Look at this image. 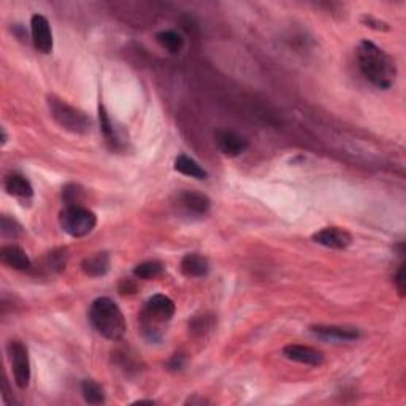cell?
<instances>
[{
	"mask_svg": "<svg viewBox=\"0 0 406 406\" xmlns=\"http://www.w3.org/2000/svg\"><path fill=\"white\" fill-rule=\"evenodd\" d=\"M31 33L33 47L42 54H49L53 51V32L49 21L43 15H33L31 19Z\"/></svg>",
	"mask_w": 406,
	"mask_h": 406,
	"instance_id": "52a82bcc",
	"label": "cell"
},
{
	"mask_svg": "<svg viewBox=\"0 0 406 406\" xmlns=\"http://www.w3.org/2000/svg\"><path fill=\"white\" fill-rule=\"evenodd\" d=\"M61 228L73 238L89 235L97 226L94 211L84 207H65L59 213Z\"/></svg>",
	"mask_w": 406,
	"mask_h": 406,
	"instance_id": "5b68a950",
	"label": "cell"
},
{
	"mask_svg": "<svg viewBox=\"0 0 406 406\" xmlns=\"http://www.w3.org/2000/svg\"><path fill=\"white\" fill-rule=\"evenodd\" d=\"M81 393L86 403L89 405H102L105 403V391L99 382L94 380H84L81 382Z\"/></svg>",
	"mask_w": 406,
	"mask_h": 406,
	"instance_id": "d6986e66",
	"label": "cell"
},
{
	"mask_svg": "<svg viewBox=\"0 0 406 406\" xmlns=\"http://www.w3.org/2000/svg\"><path fill=\"white\" fill-rule=\"evenodd\" d=\"M118 290L121 295H134L139 290V286H136L134 279H123L118 286Z\"/></svg>",
	"mask_w": 406,
	"mask_h": 406,
	"instance_id": "f1b7e54d",
	"label": "cell"
},
{
	"mask_svg": "<svg viewBox=\"0 0 406 406\" xmlns=\"http://www.w3.org/2000/svg\"><path fill=\"white\" fill-rule=\"evenodd\" d=\"M162 273H164V265L157 260L143 262V264H139L134 268V276L139 279H146V281L159 278Z\"/></svg>",
	"mask_w": 406,
	"mask_h": 406,
	"instance_id": "44dd1931",
	"label": "cell"
},
{
	"mask_svg": "<svg viewBox=\"0 0 406 406\" xmlns=\"http://www.w3.org/2000/svg\"><path fill=\"white\" fill-rule=\"evenodd\" d=\"M67 264V251L65 249H57L49 253L47 260H45V267L51 272H61L65 268Z\"/></svg>",
	"mask_w": 406,
	"mask_h": 406,
	"instance_id": "d4e9b609",
	"label": "cell"
},
{
	"mask_svg": "<svg viewBox=\"0 0 406 406\" xmlns=\"http://www.w3.org/2000/svg\"><path fill=\"white\" fill-rule=\"evenodd\" d=\"M8 354L16 386L19 389H26L31 382V360H29L26 345L18 340H11L8 343Z\"/></svg>",
	"mask_w": 406,
	"mask_h": 406,
	"instance_id": "8992f818",
	"label": "cell"
},
{
	"mask_svg": "<svg viewBox=\"0 0 406 406\" xmlns=\"http://www.w3.org/2000/svg\"><path fill=\"white\" fill-rule=\"evenodd\" d=\"M185 365H186V357L182 356V354H175V356H171L169 359V362L165 364V367H167V370L170 371H181L182 368H185Z\"/></svg>",
	"mask_w": 406,
	"mask_h": 406,
	"instance_id": "4316f807",
	"label": "cell"
},
{
	"mask_svg": "<svg viewBox=\"0 0 406 406\" xmlns=\"http://www.w3.org/2000/svg\"><path fill=\"white\" fill-rule=\"evenodd\" d=\"M175 170L180 171L181 175L191 176V178H196V180L208 178L207 170H205L197 161H194L192 157L186 156V154H181V156L175 159Z\"/></svg>",
	"mask_w": 406,
	"mask_h": 406,
	"instance_id": "e0dca14e",
	"label": "cell"
},
{
	"mask_svg": "<svg viewBox=\"0 0 406 406\" xmlns=\"http://www.w3.org/2000/svg\"><path fill=\"white\" fill-rule=\"evenodd\" d=\"M283 354L286 359L302 365H308V367H321L324 364V354L311 346L288 345L284 346Z\"/></svg>",
	"mask_w": 406,
	"mask_h": 406,
	"instance_id": "30bf717a",
	"label": "cell"
},
{
	"mask_svg": "<svg viewBox=\"0 0 406 406\" xmlns=\"http://www.w3.org/2000/svg\"><path fill=\"white\" fill-rule=\"evenodd\" d=\"M86 198L84 189L78 185H67L62 189V200H64L67 207H83Z\"/></svg>",
	"mask_w": 406,
	"mask_h": 406,
	"instance_id": "603a6c76",
	"label": "cell"
},
{
	"mask_svg": "<svg viewBox=\"0 0 406 406\" xmlns=\"http://www.w3.org/2000/svg\"><path fill=\"white\" fill-rule=\"evenodd\" d=\"M360 21H362L364 26H367L370 29H375V31H389L387 22L381 21L378 18H375V16H371V15H364L362 18H360Z\"/></svg>",
	"mask_w": 406,
	"mask_h": 406,
	"instance_id": "484cf974",
	"label": "cell"
},
{
	"mask_svg": "<svg viewBox=\"0 0 406 406\" xmlns=\"http://www.w3.org/2000/svg\"><path fill=\"white\" fill-rule=\"evenodd\" d=\"M216 318L211 314H200V316H194L189 322V331L194 336H205L214 329Z\"/></svg>",
	"mask_w": 406,
	"mask_h": 406,
	"instance_id": "7402d4cb",
	"label": "cell"
},
{
	"mask_svg": "<svg viewBox=\"0 0 406 406\" xmlns=\"http://www.w3.org/2000/svg\"><path fill=\"white\" fill-rule=\"evenodd\" d=\"M357 62L367 81L380 89H389L396 83V61L384 49L370 40H362L357 47Z\"/></svg>",
	"mask_w": 406,
	"mask_h": 406,
	"instance_id": "6da1fadb",
	"label": "cell"
},
{
	"mask_svg": "<svg viewBox=\"0 0 406 406\" xmlns=\"http://www.w3.org/2000/svg\"><path fill=\"white\" fill-rule=\"evenodd\" d=\"M176 306L175 302L167 295L157 294L153 295L150 300L145 303V308L140 314V325L141 334L145 335L146 340L159 341L162 336L161 327L164 324L171 321L175 316Z\"/></svg>",
	"mask_w": 406,
	"mask_h": 406,
	"instance_id": "3957f363",
	"label": "cell"
},
{
	"mask_svg": "<svg viewBox=\"0 0 406 406\" xmlns=\"http://www.w3.org/2000/svg\"><path fill=\"white\" fill-rule=\"evenodd\" d=\"M216 146L227 157H237L248 150L249 143L243 135H240L233 130H217L214 134Z\"/></svg>",
	"mask_w": 406,
	"mask_h": 406,
	"instance_id": "ba28073f",
	"label": "cell"
},
{
	"mask_svg": "<svg viewBox=\"0 0 406 406\" xmlns=\"http://www.w3.org/2000/svg\"><path fill=\"white\" fill-rule=\"evenodd\" d=\"M5 191L10 194L11 197L21 200L22 203H31V200L33 198V187L31 185V181L24 178L22 175H8L5 178Z\"/></svg>",
	"mask_w": 406,
	"mask_h": 406,
	"instance_id": "5bb4252c",
	"label": "cell"
},
{
	"mask_svg": "<svg viewBox=\"0 0 406 406\" xmlns=\"http://www.w3.org/2000/svg\"><path fill=\"white\" fill-rule=\"evenodd\" d=\"M0 231L5 238H18L22 233V226L13 217L3 214L0 217Z\"/></svg>",
	"mask_w": 406,
	"mask_h": 406,
	"instance_id": "cb8c5ba5",
	"label": "cell"
},
{
	"mask_svg": "<svg viewBox=\"0 0 406 406\" xmlns=\"http://www.w3.org/2000/svg\"><path fill=\"white\" fill-rule=\"evenodd\" d=\"M48 107L51 116H53L54 121L59 124L62 129L78 135L88 134L91 130V119L88 118V114L78 110L75 107H72L70 104H67L65 100L59 99V97L49 95Z\"/></svg>",
	"mask_w": 406,
	"mask_h": 406,
	"instance_id": "277c9868",
	"label": "cell"
},
{
	"mask_svg": "<svg viewBox=\"0 0 406 406\" xmlns=\"http://www.w3.org/2000/svg\"><path fill=\"white\" fill-rule=\"evenodd\" d=\"M99 119H100V130L105 136V141L108 143V146H110L111 150H118L119 148L118 135H116V132H114L111 119H110V116H108V113L102 104L99 105Z\"/></svg>",
	"mask_w": 406,
	"mask_h": 406,
	"instance_id": "ffe728a7",
	"label": "cell"
},
{
	"mask_svg": "<svg viewBox=\"0 0 406 406\" xmlns=\"http://www.w3.org/2000/svg\"><path fill=\"white\" fill-rule=\"evenodd\" d=\"M180 207L192 216H205L211 208V200L202 192L185 191L178 196Z\"/></svg>",
	"mask_w": 406,
	"mask_h": 406,
	"instance_id": "8fae6325",
	"label": "cell"
},
{
	"mask_svg": "<svg viewBox=\"0 0 406 406\" xmlns=\"http://www.w3.org/2000/svg\"><path fill=\"white\" fill-rule=\"evenodd\" d=\"M89 319L94 329L110 341H119L127 330V324H125L121 308L108 297H99L93 302L89 310Z\"/></svg>",
	"mask_w": 406,
	"mask_h": 406,
	"instance_id": "7a4b0ae2",
	"label": "cell"
},
{
	"mask_svg": "<svg viewBox=\"0 0 406 406\" xmlns=\"http://www.w3.org/2000/svg\"><path fill=\"white\" fill-rule=\"evenodd\" d=\"M157 43L171 54H178L185 48V38L176 31H162L156 36Z\"/></svg>",
	"mask_w": 406,
	"mask_h": 406,
	"instance_id": "ac0fdd59",
	"label": "cell"
},
{
	"mask_svg": "<svg viewBox=\"0 0 406 406\" xmlns=\"http://www.w3.org/2000/svg\"><path fill=\"white\" fill-rule=\"evenodd\" d=\"M0 260L13 270L27 272L32 268V262L26 254V251L16 244H7L0 249Z\"/></svg>",
	"mask_w": 406,
	"mask_h": 406,
	"instance_id": "4fadbf2b",
	"label": "cell"
},
{
	"mask_svg": "<svg viewBox=\"0 0 406 406\" xmlns=\"http://www.w3.org/2000/svg\"><path fill=\"white\" fill-rule=\"evenodd\" d=\"M111 260L108 253H94L88 257H84L81 262V270L89 278H100L105 276L110 270Z\"/></svg>",
	"mask_w": 406,
	"mask_h": 406,
	"instance_id": "2e32d148",
	"label": "cell"
},
{
	"mask_svg": "<svg viewBox=\"0 0 406 406\" xmlns=\"http://www.w3.org/2000/svg\"><path fill=\"white\" fill-rule=\"evenodd\" d=\"M393 283H396V288L398 290L400 297H405L406 294V279H405V264H402L398 267V270L396 273V279H393Z\"/></svg>",
	"mask_w": 406,
	"mask_h": 406,
	"instance_id": "83f0119b",
	"label": "cell"
},
{
	"mask_svg": "<svg viewBox=\"0 0 406 406\" xmlns=\"http://www.w3.org/2000/svg\"><path fill=\"white\" fill-rule=\"evenodd\" d=\"M313 242L330 249H346L352 243V235L346 228L325 227L313 235Z\"/></svg>",
	"mask_w": 406,
	"mask_h": 406,
	"instance_id": "9c48e42d",
	"label": "cell"
},
{
	"mask_svg": "<svg viewBox=\"0 0 406 406\" xmlns=\"http://www.w3.org/2000/svg\"><path fill=\"white\" fill-rule=\"evenodd\" d=\"M0 132H2V145H5V143H7V140H8L7 130H5V127H2V129H0Z\"/></svg>",
	"mask_w": 406,
	"mask_h": 406,
	"instance_id": "f546056e",
	"label": "cell"
},
{
	"mask_svg": "<svg viewBox=\"0 0 406 406\" xmlns=\"http://www.w3.org/2000/svg\"><path fill=\"white\" fill-rule=\"evenodd\" d=\"M181 273L187 278H203L210 272V262L205 256L191 253L181 259Z\"/></svg>",
	"mask_w": 406,
	"mask_h": 406,
	"instance_id": "9a60e30c",
	"label": "cell"
},
{
	"mask_svg": "<svg viewBox=\"0 0 406 406\" xmlns=\"http://www.w3.org/2000/svg\"><path fill=\"white\" fill-rule=\"evenodd\" d=\"M311 331L319 338L330 341H354L360 336L357 329L341 327V325H313Z\"/></svg>",
	"mask_w": 406,
	"mask_h": 406,
	"instance_id": "7c38bea8",
	"label": "cell"
}]
</instances>
